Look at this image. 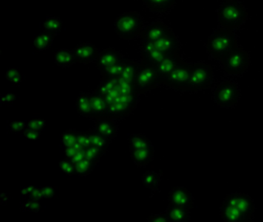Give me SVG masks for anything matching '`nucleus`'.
I'll list each match as a JSON object with an SVG mask.
<instances>
[{"label":"nucleus","instance_id":"11","mask_svg":"<svg viewBox=\"0 0 263 222\" xmlns=\"http://www.w3.org/2000/svg\"><path fill=\"white\" fill-rule=\"evenodd\" d=\"M140 52L141 63L147 67L153 68L154 69L166 57L159 49L155 47L153 43L144 40L141 41Z\"/></svg>","mask_w":263,"mask_h":222},{"label":"nucleus","instance_id":"34","mask_svg":"<svg viewBox=\"0 0 263 222\" xmlns=\"http://www.w3.org/2000/svg\"><path fill=\"white\" fill-rule=\"evenodd\" d=\"M21 209L23 211L38 212L41 210V205L38 200H33L30 197H23L21 200Z\"/></svg>","mask_w":263,"mask_h":222},{"label":"nucleus","instance_id":"9","mask_svg":"<svg viewBox=\"0 0 263 222\" xmlns=\"http://www.w3.org/2000/svg\"><path fill=\"white\" fill-rule=\"evenodd\" d=\"M224 200L236 207L246 217L247 222L253 221L255 205L253 199L250 196L244 193L234 192L227 194Z\"/></svg>","mask_w":263,"mask_h":222},{"label":"nucleus","instance_id":"38","mask_svg":"<svg viewBox=\"0 0 263 222\" xmlns=\"http://www.w3.org/2000/svg\"><path fill=\"white\" fill-rule=\"evenodd\" d=\"M47 126V122L41 118H34L27 120V129L42 131Z\"/></svg>","mask_w":263,"mask_h":222},{"label":"nucleus","instance_id":"24","mask_svg":"<svg viewBox=\"0 0 263 222\" xmlns=\"http://www.w3.org/2000/svg\"><path fill=\"white\" fill-rule=\"evenodd\" d=\"M53 58H54L56 64L61 67H69L76 63H75L73 50H69L67 49H62L56 51L53 55Z\"/></svg>","mask_w":263,"mask_h":222},{"label":"nucleus","instance_id":"26","mask_svg":"<svg viewBox=\"0 0 263 222\" xmlns=\"http://www.w3.org/2000/svg\"><path fill=\"white\" fill-rule=\"evenodd\" d=\"M76 106L78 113L81 115L90 118L91 104H90V92H81L77 100Z\"/></svg>","mask_w":263,"mask_h":222},{"label":"nucleus","instance_id":"45","mask_svg":"<svg viewBox=\"0 0 263 222\" xmlns=\"http://www.w3.org/2000/svg\"><path fill=\"white\" fill-rule=\"evenodd\" d=\"M29 197L35 200L39 201L43 197L42 191H41V187H33L32 188L31 192H30Z\"/></svg>","mask_w":263,"mask_h":222},{"label":"nucleus","instance_id":"31","mask_svg":"<svg viewBox=\"0 0 263 222\" xmlns=\"http://www.w3.org/2000/svg\"><path fill=\"white\" fill-rule=\"evenodd\" d=\"M137 66H138V63L127 60L125 68H124V71H123V73L121 74V78L125 80V81L135 85Z\"/></svg>","mask_w":263,"mask_h":222},{"label":"nucleus","instance_id":"13","mask_svg":"<svg viewBox=\"0 0 263 222\" xmlns=\"http://www.w3.org/2000/svg\"><path fill=\"white\" fill-rule=\"evenodd\" d=\"M169 203L175 206L192 209L194 198L189 190L184 187H176L171 190L168 194Z\"/></svg>","mask_w":263,"mask_h":222},{"label":"nucleus","instance_id":"1","mask_svg":"<svg viewBox=\"0 0 263 222\" xmlns=\"http://www.w3.org/2000/svg\"><path fill=\"white\" fill-rule=\"evenodd\" d=\"M237 46V38L234 31L221 26L209 36L206 43V49L211 57L220 61Z\"/></svg>","mask_w":263,"mask_h":222},{"label":"nucleus","instance_id":"10","mask_svg":"<svg viewBox=\"0 0 263 222\" xmlns=\"http://www.w3.org/2000/svg\"><path fill=\"white\" fill-rule=\"evenodd\" d=\"M153 43L166 57H176L181 49V43L170 27Z\"/></svg>","mask_w":263,"mask_h":222},{"label":"nucleus","instance_id":"20","mask_svg":"<svg viewBox=\"0 0 263 222\" xmlns=\"http://www.w3.org/2000/svg\"><path fill=\"white\" fill-rule=\"evenodd\" d=\"M90 104H91V116L90 118L98 119L104 117L107 109V100L95 91L90 92Z\"/></svg>","mask_w":263,"mask_h":222},{"label":"nucleus","instance_id":"19","mask_svg":"<svg viewBox=\"0 0 263 222\" xmlns=\"http://www.w3.org/2000/svg\"><path fill=\"white\" fill-rule=\"evenodd\" d=\"M130 156L134 163L140 168L146 166L153 160L155 148L153 145L147 147L140 148V149L132 150L130 151Z\"/></svg>","mask_w":263,"mask_h":222},{"label":"nucleus","instance_id":"30","mask_svg":"<svg viewBox=\"0 0 263 222\" xmlns=\"http://www.w3.org/2000/svg\"><path fill=\"white\" fill-rule=\"evenodd\" d=\"M126 63L123 64L112 65L105 69H101V73L102 76L101 80H107L110 79L119 78L123 73Z\"/></svg>","mask_w":263,"mask_h":222},{"label":"nucleus","instance_id":"2","mask_svg":"<svg viewBox=\"0 0 263 222\" xmlns=\"http://www.w3.org/2000/svg\"><path fill=\"white\" fill-rule=\"evenodd\" d=\"M246 7L238 0H226L218 9V21L221 27L234 30L247 20Z\"/></svg>","mask_w":263,"mask_h":222},{"label":"nucleus","instance_id":"46","mask_svg":"<svg viewBox=\"0 0 263 222\" xmlns=\"http://www.w3.org/2000/svg\"><path fill=\"white\" fill-rule=\"evenodd\" d=\"M41 131H34V130L27 129L24 132V136L29 140H37L41 136Z\"/></svg>","mask_w":263,"mask_h":222},{"label":"nucleus","instance_id":"39","mask_svg":"<svg viewBox=\"0 0 263 222\" xmlns=\"http://www.w3.org/2000/svg\"><path fill=\"white\" fill-rule=\"evenodd\" d=\"M43 197L44 198L54 199L59 196V187L44 186L41 187Z\"/></svg>","mask_w":263,"mask_h":222},{"label":"nucleus","instance_id":"36","mask_svg":"<svg viewBox=\"0 0 263 222\" xmlns=\"http://www.w3.org/2000/svg\"><path fill=\"white\" fill-rule=\"evenodd\" d=\"M6 77L15 86L21 84L24 79V75L16 68H9L6 72Z\"/></svg>","mask_w":263,"mask_h":222},{"label":"nucleus","instance_id":"29","mask_svg":"<svg viewBox=\"0 0 263 222\" xmlns=\"http://www.w3.org/2000/svg\"><path fill=\"white\" fill-rule=\"evenodd\" d=\"M63 23L61 18L56 16H47L41 23V31L58 32L62 29Z\"/></svg>","mask_w":263,"mask_h":222},{"label":"nucleus","instance_id":"22","mask_svg":"<svg viewBox=\"0 0 263 222\" xmlns=\"http://www.w3.org/2000/svg\"><path fill=\"white\" fill-rule=\"evenodd\" d=\"M147 9L156 13H166L175 6L176 0H143Z\"/></svg>","mask_w":263,"mask_h":222},{"label":"nucleus","instance_id":"21","mask_svg":"<svg viewBox=\"0 0 263 222\" xmlns=\"http://www.w3.org/2000/svg\"><path fill=\"white\" fill-rule=\"evenodd\" d=\"M190 210L189 208L175 206L169 203L166 210L168 221L182 222L190 220Z\"/></svg>","mask_w":263,"mask_h":222},{"label":"nucleus","instance_id":"42","mask_svg":"<svg viewBox=\"0 0 263 222\" xmlns=\"http://www.w3.org/2000/svg\"><path fill=\"white\" fill-rule=\"evenodd\" d=\"M17 100V96L13 94H2L0 97V103L4 106H11Z\"/></svg>","mask_w":263,"mask_h":222},{"label":"nucleus","instance_id":"7","mask_svg":"<svg viewBox=\"0 0 263 222\" xmlns=\"http://www.w3.org/2000/svg\"><path fill=\"white\" fill-rule=\"evenodd\" d=\"M190 78L191 63H186L180 58L164 86L176 90L190 91Z\"/></svg>","mask_w":263,"mask_h":222},{"label":"nucleus","instance_id":"8","mask_svg":"<svg viewBox=\"0 0 263 222\" xmlns=\"http://www.w3.org/2000/svg\"><path fill=\"white\" fill-rule=\"evenodd\" d=\"M135 85V89L139 94L147 92L160 85L156 71L153 68L147 67L141 63H138Z\"/></svg>","mask_w":263,"mask_h":222},{"label":"nucleus","instance_id":"23","mask_svg":"<svg viewBox=\"0 0 263 222\" xmlns=\"http://www.w3.org/2000/svg\"><path fill=\"white\" fill-rule=\"evenodd\" d=\"M57 32L41 31V33L34 37L33 45L38 51H45L53 44V40L57 36Z\"/></svg>","mask_w":263,"mask_h":222},{"label":"nucleus","instance_id":"28","mask_svg":"<svg viewBox=\"0 0 263 222\" xmlns=\"http://www.w3.org/2000/svg\"><path fill=\"white\" fill-rule=\"evenodd\" d=\"M87 133H88L89 137H90L92 146H95V147L98 148V149L101 150V151L106 153L107 150L108 149L111 140L100 135L95 130H89V131H87Z\"/></svg>","mask_w":263,"mask_h":222},{"label":"nucleus","instance_id":"41","mask_svg":"<svg viewBox=\"0 0 263 222\" xmlns=\"http://www.w3.org/2000/svg\"><path fill=\"white\" fill-rule=\"evenodd\" d=\"M9 129L11 133L24 132L27 130V121L11 120L9 123Z\"/></svg>","mask_w":263,"mask_h":222},{"label":"nucleus","instance_id":"47","mask_svg":"<svg viewBox=\"0 0 263 222\" xmlns=\"http://www.w3.org/2000/svg\"><path fill=\"white\" fill-rule=\"evenodd\" d=\"M85 159V156H84V150H81L80 151L78 154H75L71 159H70V161L73 163V164H76V163H79L81 160Z\"/></svg>","mask_w":263,"mask_h":222},{"label":"nucleus","instance_id":"27","mask_svg":"<svg viewBox=\"0 0 263 222\" xmlns=\"http://www.w3.org/2000/svg\"><path fill=\"white\" fill-rule=\"evenodd\" d=\"M129 150L140 149V148L147 147L152 146L147 136L142 134H130L128 137Z\"/></svg>","mask_w":263,"mask_h":222},{"label":"nucleus","instance_id":"40","mask_svg":"<svg viewBox=\"0 0 263 222\" xmlns=\"http://www.w3.org/2000/svg\"><path fill=\"white\" fill-rule=\"evenodd\" d=\"M77 137H78V143L82 146L83 149L86 150L92 146L91 141L89 137L87 131H77Z\"/></svg>","mask_w":263,"mask_h":222},{"label":"nucleus","instance_id":"37","mask_svg":"<svg viewBox=\"0 0 263 222\" xmlns=\"http://www.w3.org/2000/svg\"><path fill=\"white\" fill-rule=\"evenodd\" d=\"M60 170L69 177L76 174L74 164L70 161V159L64 158L60 162Z\"/></svg>","mask_w":263,"mask_h":222},{"label":"nucleus","instance_id":"43","mask_svg":"<svg viewBox=\"0 0 263 222\" xmlns=\"http://www.w3.org/2000/svg\"><path fill=\"white\" fill-rule=\"evenodd\" d=\"M81 150H83L82 146L78 143L73 145V146H70V147L63 148L65 158L67 159H71L75 154H78Z\"/></svg>","mask_w":263,"mask_h":222},{"label":"nucleus","instance_id":"6","mask_svg":"<svg viewBox=\"0 0 263 222\" xmlns=\"http://www.w3.org/2000/svg\"><path fill=\"white\" fill-rule=\"evenodd\" d=\"M213 79L212 66L205 63H191L190 91L209 89Z\"/></svg>","mask_w":263,"mask_h":222},{"label":"nucleus","instance_id":"44","mask_svg":"<svg viewBox=\"0 0 263 222\" xmlns=\"http://www.w3.org/2000/svg\"><path fill=\"white\" fill-rule=\"evenodd\" d=\"M148 221H158L166 222L168 221V217H167V213L163 212L159 214H153L148 218Z\"/></svg>","mask_w":263,"mask_h":222},{"label":"nucleus","instance_id":"5","mask_svg":"<svg viewBox=\"0 0 263 222\" xmlns=\"http://www.w3.org/2000/svg\"><path fill=\"white\" fill-rule=\"evenodd\" d=\"M241 97L238 85L231 80L219 83L214 91L213 98L221 107L229 108L235 106Z\"/></svg>","mask_w":263,"mask_h":222},{"label":"nucleus","instance_id":"4","mask_svg":"<svg viewBox=\"0 0 263 222\" xmlns=\"http://www.w3.org/2000/svg\"><path fill=\"white\" fill-rule=\"evenodd\" d=\"M226 73L239 75L246 70L250 64L249 53L241 46H237L221 60Z\"/></svg>","mask_w":263,"mask_h":222},{"label":"nucleus","instance_id":"12","mask_svg":"<svg viewBox=\"0 0 263 222\" xmlns=\"http://www.w3.org/2000/svg\"><path fill=\"white\" fill-rule=\"evenodd\" d=\"M127 60L124 55L113 47L101 49L98 51L96 63L100 70L105 69L112 65L123 64L127 63Z\"/></svg>","mask_w":263,"mask_h":222},{"label":"nucleus","instance_id":"48","mask_svg":"<svg viewBox=\"0 0 263 222\" xmlns=\"http://www.w3.org/2000/svg\"><path fill=\"white\" fill-rule=\"evenodd\" d=\"M32 188L33 186L25 187L21 190V194H22L23 197H29L30 196V192H31Z\"/></svg>","mask_w":263,"mask_h":222},{"label":"nucleus","instance_id":"18","mask_svg":"<svg viewBox=\"0 0 263 222\" xmlns=\"http://www.w3.org/2000/svg\"><path fill=\"white\" fill-rule=\"evenodd\" d=\"M221 217L226 221L247 222V219L242 213L232 203L224 200L220 208Z\"/></svg>","mask_w":263,"mask_h":222},{"label":"nucleus","instance_id":"16","mask_svg":"<svg viewBox=\"0 0 263 222\" xmlns=\"http://www.w3.org/2000/svg\"><path fill=\"white\" fill-rule=\"evenodd\" d=\"M180 58H181V55L179 54L176 57H165L155 68V70L156 71L158 79H159L160 85H164V86L166 80L175 69V66H176Z\"/></svg>","mask_w":263,"mask_h":222},{"label":"nucleus","instance_id":"14","mask_svg":"<svg viewBox=\"0 0 263 222\" xmlns=\"http://www.w3.org/2000/svg\"><path fill=\"white\" fill-rule=\"evenodd\" d=\"M93 130L100 135L110 140L115 138L118 133V125L111 117H102L96 119Z\"/></svg>","mask_w":263,"mask_h":222},{"label":"nucleus","instance_id":"33","mask_svg":"<svg viewBox=\"0 0 263 222\" xmlns=\"http://www.w3.org/2000/svg\"><path fill=\"white\" fill-rule=\"evenodd\" d=\"M61 143L63 148L70 147L78 143L77 131L69 130L61 135Z\"/></svg>","mask_w":263,"mask_h":222},{"label":"nucleus","instance_id":"15","mask_svg":"<svg viewBox=\"0 0 263 222\" xmlns=\"http://www.w3.org/2000/svg\"><path fill=\"white\" fill-rule=\"evenodd\" d=\"M98 51L96 46L90 42L79 45L73 49L75 63H90L96 61Z\"/></svg>","mask_w":263,"mask_h":222},{"label":"nucleus","instance_id":"25","mask_svg":"<svg viewBox=\"0 0 263 222\" xmlns=\"http://www.w3.org/2000/svg\"><path fill=\"white\" fill-rule=\"evenodd\" d=\"M162 174L155 171H148L142 176V183L147 188L155 192L159 189L161 184Z\"/></svg>","mask_w":263,"mask_h":222},{"label":"nucleus","instance_id":"17","mask_svg":"<svg viewBox=\"0 0 263 222\" xmlns=\"http://www.w3.org/2000/svg\"><path fill=\"white\" fill-rule=\"evenodd\" d=\"M168 26L161 21H155L144 26L141 37L144 41L154 43L167 30Z\"/></svg>","mask_w":263,"mask_h":222},{"label":"nucleus","instance_id":"32","mask_svg":"<svg viewBox=\"0 0 263 222\" xmlns=\"http://www.w3.org/2000/svg\"><path fill=\"white\" fill-rule=\"evenodd\" d=\"M96 165L97 163H93V162L90 161V160H87V159H84L79 163L74 164L75 169H76V174L82 176V177L89 175V174L93 172Z\"/></svg>","mask_w":263,"mask_h":222},{"label":"nucleus","instance_id":"3","mask_svg":"<svg viewBox=\"0 0 263 222\" xmlns=\"http://www.w3.org/2000/svg\"><path fill=\"white\" fill-rule=\"evenodd\" d=\"M144 26L143 17L136 11L121 14L114 22L115 32L126 40H134L141 36Z\"/></svg>","mask_w":263,"mask_h":222},{"label":"nucleus","instance_id":"35","mask_svg":"<svg viewBox=\"0 0 263 222\" xmlns=\"http://www.w3.org/2000/svg\"><path fill=\"white\" fill-rule=\"evenodd\" d=\"M104 154H105V152L93 146L84 150L85 159H87V160H90V161L93 162V163H97V164H98L100 159L101 158V157Z\"/></svg>","mask_w":263,"mask_h":222}]
</instances>
